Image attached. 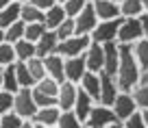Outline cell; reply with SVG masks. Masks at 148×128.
<instances>
[{
  "mask_svg": "<svg viewBox=\"0 0 148 128\" xmlns=\"http://www.w3.org/2000/svg\"><path fill=\"white\" fill-rule=\"evenodd\" d=\"M139 76H142V67L135 61L131 46H120V65H118V72H116L118 89L131 93L135 85H139Z\"/></svg>",
  "mask_w": 148,
  "mask_h": 128,
  "instance_id": "obj_1",
  "label": "cell"
},
{
  "mask_svg": "<svg viewBox=\"0 0 148 128\" xmlns=\"http://www.w3.org/2000/svg\"><path fill=\"white\" fill-rule=\"evenodd\" d=\"M94 13L98 22H109V20H122L120 18V5L111 2V0H92Z\"/></svg>",
  "mask_w": 148,
  "mask_h": 128,
  "instance_id": "obj_12",
  "label": "cell"
},
{
  "mask_svg": "<svg viewBox=\"0 0 148 128\" xmlns=\"http://www.w3.org/2000/svg\"><path fill=\"white\" fill-rule=\"evenodd\" d=\"M131 50H133V57H135V61H137L139 67L148 69V41L146 39L135 41L133 46H131Z\"/></svg>",
  "mask_w": 148,
  "mask_h": 128,
  "instance_id": "obj_27",
  "label": "cell"
},
{
  "mask_svg": "<svg viewBox=\"0 0 148 128\" xmlns=\"http://www.w3.org/2000/svg\"><path fill=\"white\" fill-rule=\"evenodd\" d=\"M116 115H113V111L109 109V106H102V104H94L92 113H89V117L85 119V126L87 128H107L111 126V124H116Z\"/></svg>",
  "mask_w": 148,
  "mask_h": 128,
  "instance_id": "obj_6",
  "label": "cell"
},
{
  "mask_svg": "<svg viewBox=\"0 0 148 128\" xmlns=\"http://www.w3.org/2000/svg\"><path fill=\"white\" fill-rule=\"evenodd\" d=\"M94 104H96V102H94L92 98L87 96V93H83V91L79 89V93H76V102H74V109H72V113H74L76 117L81 119V122L85 124V119L89 117V113H92Z\"/></svg>",
  "mask_w": 148,
  "mask_h": 128,
  "instance_id": "obj_19",
  "label": "cell"
},
{
  "mask_svg": "<svg viewBox=\"0 0 148 128\" xmlns=\"http://www.w3.org/2000/svg\"><path fill=\"white\" fill-rule=\"evenodd\" d=\"M139 82H142V85H148V69H142V76H139Z\"/></svg>",
  "mask_w": 148,
  "mask_h": 128,
  "instance_id": "obj_42",
  "label": "cell"
},
{
  "mask_svg": "<svg viewBox=\"0 0 148 128\" xmlns=\"http://www.w3.org/2000/svg\"><path fill=\"white\" fill-rule=\"evenodd\" d=\"M24 124V119L20 115H15L13 111L7 115H0V128H20Z\"/></svg>",
  "mask_w": 148,
  "mask_h": 128,
  "instance_id": "obj_37",
  "label": "cell"
},
{
  "mask_svg": "<svg viewBox=\"0 0 148 128\" xmlns=\"http://www.w3.org/2000/svg\"><path fill=\"white\" fill-rule=\"evenodd\" d=\"M118 26H120V20L98 22V26L94 28V33L89 37H92L94 44H100V46H105V44H113L116 37H118Z\"/></svg>",
  "mask_w": 148,
  "mask_h": 128,
  "instance_id": "obj_7",
  "label": "cell"
},
{
  "mask_svg": "<svg viewBox=\"0 0 148 128\" xmlns=\"http://www.w3.org/2000/svg\"><path fill=\"white\" fill-rule=\"evenodd\" d=\"M20 22H24V24H44V11H39L33 5L24 2L22 9H20Z\"/></svg>",
  "mask_w": 148,
  "mask_h": 128,
  "instance_id": "obj_23",
  "label": "cell"
},
{
  "mask_svg": "<svg viewBox=\"0 0 148 128\" xmlns=\"http://www.w3.org/2000/svg\"><path fill=\"white\" fill-rule=\"evenodd\" d=\"M13 113L22 119H33V115L37 113V104L33 100L31 89H18L13 93Z\"/></svg>",
  "mask_w": 148,
  "mask_h": 128,
  "instance_id": "obj_4",
  "label": "cell"
},
{
  "mask_svg": "<svg viewBox=\"0 0 148 128\" xmlns=\"http://www.w3.org/2000/svg\"><path fill=\"white\" fill-rule=\"evenodd\" d=\"M139 39H144L139 18H122L120 26H118L116 44L118 46H133L135 41H139Z\"/></svg>",
  "mask_w": 148,
  "mask_h": 128,
  "instance_id": "obj_2",
  "label": "cell"
},
{
  "mask_svg": "<svg viewBox=\"0 0 148 128\" xmlns=\"http://www.w3.org/2000/svg\"><path fill=\"white\" fill-rule=\"evenodd\" d=\"M61 117V111L59 106H42V109H37V113L33 115L31 122L35 124V126H44V128H50V126H57V122H59Z\"/></svg>",
  "mask_w": 148,
  "mask_h": 128,
  "instance_id": "obj_14",
  "label": "cell"
},
{
  "mask_svg": "<svg viewBox=\"0 0 148 128\" xmlns=\"http://www.w3.org/2000/svg\"><path fill=\"white\" fill-rule=\"evenodd\" d=\"M111 111H113L116 119L122 124L124 119H129L131 115L137 113V106H135V100H133V96H131V93L120 91V93H118V98H116V102L111 104Z\"/></svg>",
  "mask_w": 148,
  "mask_h": 128,
  "instance_id": "obj_5",
  "label": "cell"
},
{
  "mask_svg": "<svg viewBox=\"0 0 148 128\" xmlns=\"http://www.w3.org/2000/svg\"><path fill=\"white\" fill-rule=\"evenodd\" d=\"M28 5H33L35 9H39V11L46 13V11L50 9L52 5H57V2H55V0H28Z\"/></svg>",
  "mask_w": 148,
  "mask_h": 128,
  "instance_id": "obj_40",
  "label": "cell"
},
{
  "mask_svg": "<svg viewBox=\"0 0 148 128\" xmlns=\"http://www.w3.org/2000/svg\"><path fill=\"white\" fill-rule=\"evenodd\" d=\"M0 89H2V67H0Z\"/></svg>",
  "mask_w": 148,
  "mask_h": 128,
  "instance_id": "obj_50",
  "label": "cell"
},
{
  "mask_svg": "<svg viewBox=\"0 0 148 128\" xmlns=\"http://www.w3.org/2000/svg\"><path fill=\"white\" fill-rule=\"evenodd\" d=\"M131 96H133V100H135L137 111H148V85H142V82L135 85Z\"/></svg>",
  "mask_w": 148,
  "mask_h": 128,
  "instance_id": "obj_29",
  "label": "cell"
},
{
  "mask_svg": "<svg viewBox=\"0 0 148 128\" xmlns=\"http://www.w3.org/2000/svg\"><path fill=\"white\" fill-rule=\"evenodd\" d=\"M65 11L61 5H52L50 9L44 13V26H46V31H57V28L61 26V24L65 22Z\"/></svg>",
  "mask_w": 148,
  "mask_h": 128,
  "instance_id": "obj_20",
  "label": "cell"
},
{
  "mask_svg": "<svg viewBox=\"0 0 148 128\" xmlns=\"http://www.w3.org/2000/svg\"><path fill=\"white\" fill-rule=\"evenodd\" d=\"M24 28H26V24L24 22H15V24H11L9 28H5V41L7 44H18L20 39H24Z\"/></svg>",
  "mask_w": 148,
  "mask_h": 128,
  "instance_id": "obj_30",
  "label": "cell"
},
{
  "mask_svg": "<svg viewBox=\"0 0 148 128\" xmlns=\"http://www.w3.org/2000/svg\"><path fill=\"white\" fill-rule=\"evenodd\" d=\"M72 20H74V28H76V35H92L94 28L98 26V18H96V13H94L92 2H89V5L85 7V9L81 11L76 18H72Z\"/></svg>",
  "mask_w": 148,
  "mask_h": 128,
  "instance_id": "obj_9",
  "label": "cell"
},
{
  "mask_svg": "<svg viewBox=\"0 0 148 128\" xmlns=\"http://www.w3.org/2000/svg\"><path fill=\"white\" fill-rule=\"evenodd\" d=\"M92 46V37L89 35H74L65 41H59L57 54L63 59H74V57H83V52Z\"/></svg>",
  "mask_w": 148,
  "mask_h": 128,
  "instance_id": "obj_3",
  "label": "cell"
},
{
  "mask_svg": "<svg viewBox=\"0 0 148 128\" xmlns=\"http://www.w3.org/2000/svg\"><path fill=\"white\" fill-rule=\"evenodd\" d=\"M15 78H18L20 89H33V85H35V80H33L26 63H15Z\"/></svg>",
  "mask_w": 148,
  "mask_h": 128,
  "instance_id": "obj_28",
  "label": "cell"
},
{
  "mask_svg": "<svg viewBox=\"0 0 148 128\" xmlns=\"http://www.w3.org/2000/svg\"><path fill=\"white\" fill-rule=\"evenodd\" d=\"M13 111V93L0 89V115H7Z\"/></svg>",
  "mask_w": 148,
  "mask_h": 128,
  "instance_id": "obj_38",
  "label": "cell"
},
{
  "mask_svg": "<svg viewBox=\"0 0 148 128\" xmlns=\"http://www.w3.org/2000/svg\"><path fill=\"white\" fill-rule=\"evenodd\" d=\"M37 128H44V126H37ZM50 128H57V126H50Z\"/></svg>",
  "mask_w": 148,
  "mask_h": 128,
  "instance_id": "obj_53",
  "label": "cell"
},
{
  "mask_svg": "<svg viewBox=\"0 0 148 128\" xmlns=\"http://www.w3.org/2000/svg\"><path fill=\"white\" fill-rule=\"evenodd\" d=\"M15 2H20V5H24V2H28V0H15Z\"/></svg>",
  "mask_w": 148,
  "mask_h": 128,
  "instance_id": "obj_51",
  "label": "cell"
},
{
  "mask_svg": "<svg viewBox=\"0 0 148 128\" xmlns=\"http://www.w3.org/2000/svg\"><path fill=\"white\" fill-rule=\"evenodd\" d=\"M76 93H79V85L74 82H59V91H57V106H59L61 113L74 109V102H76Z\"/></svg>",
  "mask_w": 148,
  "mask_h": 128,
  "instance_id": "obj_8",
  "label": "cell"
},
{
  "mask_svg": "<svg viewBox=\"0 0 148 128\" xmlns=\"http://www.w3.org/2000/svg\"><path fill=\"white\" fill-rule=\"evenodd\" d=\"M83 128H87V126H83Z\"/></svg>",
  "mask_w": 148,
  "mask_h": 128,
  "instance_id": "obj_54",
  "label": "cell"
},
{
  "mask_svg": "<svg viewBox=\"0 0 148 128\" xmlns=\"http://www.w3.org/2000/svg\"><path fill=\"white\" fill-rule=\"evenodd\" d=\"M83 61H85V69L94 74H102V65H105V50L100 44H94L83 52Z\"/></svg>",
  "mask_w": 148,
  "mask_h": 128,
  "instance_id": "obj_10",
  "label": "cell"
},
{
  "mask_svg": "<svg viewBox=\"0 0 148 128\" xmlns=\"http://www.w3.org/2000/svg\"><path fill=\"white\" fill-rule=\"evenodd\" d=\"M111 2H116V5H120V2H122V0H111Z\"/></svg>",
  "mask_w": 148,
  "mask_h": 128,
  "instance_id": "obj_52",
  "label": "cell"
},
{
  "mask_svg": "<svg viewBox=\"0 0 148 128\" xmlns=\"http://www.w3.org/2000/svg\"><path fill=\"white\" fill-rule=\"evenodd\" d=\"M79 89L83 93H87L94 102H98V96H100V74L85 72L83 78H81V82H79Z\"/></svg>",
  "mask_w": 148,
  "mask_h": 128,
  "instance_id": "obj_18",
  "label": "cell"
},
{
  "mask_svg": "<svg viewBox=\"0 0 148 128\" xmlns=\"http://www.w3.org/2000/svg\"><path fill=\"white\" fill-rule=\"evenodd\" d=\"M55 35H57V39H59V41H65V39H70V37H74V35H76L74 20H72V18H65V22L55 31Z\"/></svg>",
  "mask_w": 148,
  "mask_h": 128,
  "instance_id": "obj_36",
  "label": "cell"
},
{
  "mask_svg": "<svg viewBox=\"0 0 148 128\" xmlns=\"http://www.w3.org/2000/svg\"><path fill=\"white\" fill-rule=\"evenodd\" d=\"M89 2H92V0H68V2L61 5V7H63V11H65L68 18H76V15H79L81 11L89 5Z\"/></svg>",
  "mask_w": 148,
  "mask_h": 128,
  "instance_id": "obj_34",
  "label": "cell"
},
{
  "mask_svg": "<svg viewBox=\"0 0 148 128\" xmlns=\"http://www.w3.org/2000/svg\"><path fill=\"white\" fill-rule=\"evenodd\" d=\"M44 33H46V26H44V24H26V28H24V39L31 41V44H37V41L42 39Z\"/></svg>",
  "mask_w": 148,
  "mask_h": 128,
  "instance_id": "obj_33",
  "label": "cell"
},
{
  "mask_svg": "<svg viewBox=\"0 0 148 128\" xmlns=\"http://www.w3.org/2000/svg\"><path fill=\"white\" fill-rule=\"evenodd\" d=\"M142 113V117H144V124H146V128H148V111H139Z\"/></svg>",
  "mask_w": 148,
  "mask_h": 128,
  "instance_id": "obj_45",
  "label": "cell"
},
{
  "mask_svg": "<svg viewBox=\"0 0 148 128\" xmlns=\"http://www.w3.org/2000/svg\"><path fill=\"white\" fill-rule=\"evenodd\" d=\"M63 69H65V80H68V82H74V85H79L81 78H83V74L87 72V69H85V61H83V57L65 59Z\"/></svg>",
  "mask_w": 148,
  "mask_h": 128,
  "instance_id": "obj_17",
  "label": "cell"
},
{
  "mask_svg": "<svg viewBox=\"0 0 148 128\" xmlns=\"http://www.w3.org/2000/svg\"><path fill=\"white\" fill-rule=\"evenodd\" d=\"M144 7L142 0H122L120 2V18H142Z\"/></svg>",
  "mask_w": 148,
  "mask_h": 128,
  "instance_id": "obj_24",
  "label": "cell"
},
{
  "mask_svg": "<svg viewBox=\"0 0 148 128\" xmlns=\"http://www.w3.org/2000/svg\"><path fill=\"white\" fill-rule=\"evenodd\" d=\"M20 9H22L20 2H11L9 7H5V9L0 11V28H2V31L9 28L11 24L20 22Z\"/></svg>",
  "mask_w": 148,
  "mask_h": 128,
  "instance_id": "obj_21",
  "label": "cell"
},
{
  "mask_svg": "<svg viewBox=\"0 0 148 128\" xmlns=\"http://www.w3.org/2000/svg\"><path fill=\"white\" fill-rule=\"evenodd\" d=\"M57 46H59V39H57L55 31H46L42 35V39L35 44V54L39 59H46L50 54H57Z\"/></svg>",
  "mask_w": 148,
  "mask_h": 128,
  "instance_id": "obj_15",
  "label": "cell"
},
{
  "mask_svg": "<svg viewBox=\"0 0 148 128\" xmlns=\"http://www.w3.org/2000/svg\"><path fill=\"white\" fill-rule=\"evenodd\" d=\"M85 124L81 122L76 115L72 113V111H65V113H61L59 122H57V128H83Z\"/></svg>",
  "mask_w": 148,
  "mask_h": 128,
  "instance_id": "obj_32",
  "label": "cell"
},
{
  "mask_svg": "<svg viewBox=\"0 0 148 128\" xmlns=\"http://www.w3.org/2000/svg\"><path fill=\"white\" fill-rule=\"evenodd\" d=\"M102 50H105V65H102V74L116 78L118 65H120V46L113 41V44H105Z\"/></svg>",
  "mask_w": 148,
  "mask_h": 128,
  "instance_id": "obj_13",
  "label": "cell"
},
{
  "mask_svg": "<svg viewBox=\"0 0 148 128\" xmlns=\"http://www.w3.org/2000/svg\"><path fill=\"white\" fill-rule=\"evenodd\" d=\"M18 89H20V85H18V78H15V63L2 67V91L15 93Z\"/></svg>",
  "mask_w": 148,
  "mask_h": 128,
  "instance_id": "obj_25",
  "label": "cell"
},
{
  "mask_svg": "<svg viewBox=\"0 0 148 128\" xmlns=\"http://www.w3.org/2000/svg\"><path fill=\"white\" fill-rule=\"evenodd\" d=\"M57 5H65V2H68V0H55Z\"/></svg>",
  "mask_w": 148,
  "mask_h": 128,
  "instance_id": "obj_49",
  "label": "cell"
},
{
  "mask_svg": "<svg viewBox=\"0 0 148 128\" xmlns=\"http://www.w3.org/2000/svg\"><path fill=\"white\" fill-rule=\"evenodd\" d=\"M122 128H146L142 113L137 111V113H135V115H131L129 119H124V122H122Z\"/></svg>",
  "mask_w": 148,
  "mask_h": 128,
  "instance_id": "obj_39",
  "label": "cell"
},
{
  "mask_svg": "<svg viewBox=\"0 0 148 128\" xmlns=\"http://www.w3.org/2000/svg\"><path fill=\"white\" fill-rule=\"evenodd\" d=\"M142 7H144V15H148V0H142Z\"/></svg>",
  "mask_w": 148,
  "mask_h": 128,
  "instance_id": "obj_46",
  "label": "cell"
},
{
  "mask_svg": "<svg viewBox=\"0 0 148 128\" xmlns=\"http://www.w3.org/2000/svg\"><path fill=\"white\" fill-rule=\"evenodd\" d=\"M13 52H15V61L18 63H26L33 57H37L35 54V44H31L26 39H20L18 44H13Z\"/></svg>",
  "mask_w": 148,
  "mask_h": 128,
  "instance_id": "obj_22",
  "label": "cell"
},
{
  "mask_svg": "<svg viewBox=\"0 0 148 128\" xmlns=\"http://www.w3.org/2000/svg\"><path fill=\"white\" fill-rule=\"evenodd\" d=\"M63 65H65V59H63V57H59V54H50V57H46V59H44L46 76L52 78V80H57V82H63V80H65V69H63Z\"/></svg>",
  "mask_w": 148,
  "mask_h": 128,
  "instance_id": "obj_16",
  "label": "cell"
},
{
  "mask_svg": "<svg viewBox=\"0 0 148 128\" xmlns=\"http://www.w3.org/2000/svg\"><path fill=\"white\" fill-rule=\"evenodd\" d=\"M26 67H28V72H31V76H33V80H35V82H39V80H44V78H46L44 59H39V57H33L31 61H26Z\"/></svg>",
  "mask_w": 148,
  "mask_h": 128,
  "instance_id": "obj_31",
  "label": "cell"
},
{
  "mask_svg": "<svg viewBox=\"0 0 148 128\" xmlns=\"http://www.w3.org/2000/svg\"><path fill=\"white\" fill-rule=\"evenodd\" d=\"M33 89H35V91H39L42 96H46V98H52V100H57V91H59V82L46 76L44 80L35 82V85H33Z\"/></svg>",
  "mask_w": 148,
  "mask_h": 128,
  "instance_id": "obj_26",
  "label": "cell"
},
{
  "mask_svg": "<svg viewBox=\"0 0 148 128\" xmlns=\"http://www.w3.org/2000/svg\"><path fill=\"white\" fill-rule=\"evenodd\" d=\"M11 2H15V0H0V11L5 9V7H9Z\"/></svg>",
  "mask_w": 148,
  "mask_h": 128,
  "instance_id": "obj_44",
  "label": "cell"
},
{
  "mask_svg": "<svg viewBox=\"0 0 148 128\" xmlns=\"http://www.w3.org/2000/svg\"><path fill=\"white\" fill-rule=\"evenodd\" d=\"M139 24H142V35H144V39L148 41V15H142V18H139Z\"/></svg>",
  "mask_w": 148,
  "mask_h": 128,
  "instance_id": "obj_41",
  "label": "cell"
},
{
  "mask_svg": "<svg viewBox=\"0 0 148 128\" xmlns=\"http://www.w3.org/2000/svg\"><path fill=\"white\" fill-rule=\"evenodd\" d=\"M2 41H5V31L0 28V44H2Z\"/></svg>",
  "mask_w": 148,
  "mask_h": 128,
  "instance_id": "obj_48",
  "label": "cell"
},
{
  "mask_svg": "<svg viewBox=\"0 0 148 128\" xmlns=\"http://www.w3.org/2000/svg\"><path fill=\"white\" fill-rule=\"evenodd\" d=\"M13 63H18V61H15L13 46L7 44V41H2V44H0V67H7V65H13Z\"/></svg>",
  "mask_w": 148,
  "mask_h": 128,
  "instance_id": "obj_35",
  "label": "cell"
},
{
  "mask_svg": "<svg viewBox=\"0 0 148 128\" xmlns=\"http://www.w3.org/2000/svg\"><path fill=\"white\" fill-rule=\"evenodd\" d=\"M118 93H120V89H118V82L116 78L107 76V74H100V96H98V102L96 104H102V106H109L116 102Z\"/></svg>",
  "mask_w": 148,
  "mask_h": 128,
  "instance_id": "obj_11",
  "label": "cell"
},
{
  "mask_svg": "<svg viewBox=\"0 0 148 128\" xmlns=\"http://www.w3.org/2000/svg\"><path fill=\"white\" fill-rule=\"evenodd\" d=\"M107 128H122V124H120V122H116V124H111V126H107Z\"/></svg>",
  "mask_w": 148,
  "mask_h": 128,
  "instance_id": "obj_47",
  "label": "cell"
},
{
  "mask_svg": "<svg viewBox=\"0 0 148 128\" xmlns=\"http://www.w3.org/2000/svg\"><path fill=\"white\" fill-rule=\"evenodd\" d=\"M20 128H37V126H35V124L31 122V119H24V124H22Z\"/></svg>",
  "mask_w": 148,
  "mask_h": 128,
  "instance_id": "obj_43",
  "label": "cell"
}]
</instances>
